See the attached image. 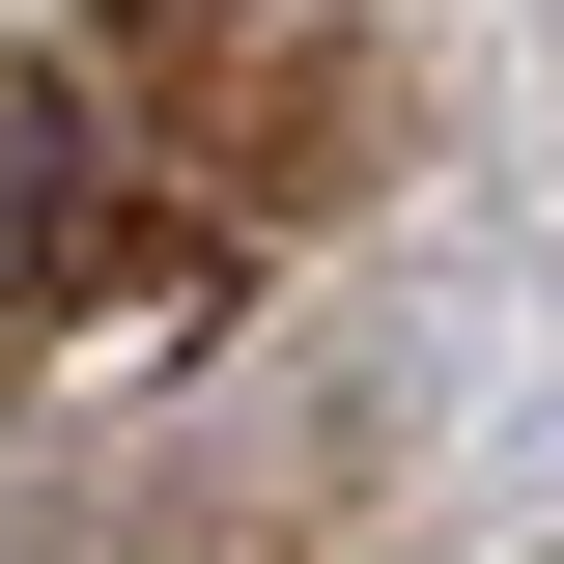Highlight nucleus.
<instances>
[{"mask_svg":"<svg viewBox=\"0 0 564 564\" xmlns=\"http://www.w3.org/2000/svg\"><path fill=\"white\" fill-rule=\"evenodd\" d=\"M85 282H141L113 254V113H85V85H0V339L85 311Z\"/></svg>","mask_w":564,"mask_h":564,"instance_id":"obj_1","label":"nucleus"}]
</instances>
